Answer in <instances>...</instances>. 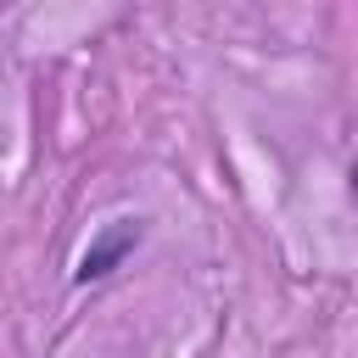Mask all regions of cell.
Here are the masks:
<instances>
[{
    "mask_svg": "<svg viewBox=\"0 0 358 358\" xmlns=\"http://www.w3.org/2000/svg\"><path fill=\"white\" fill-rule=\"evenodd\" d=\"M140 246V224L134 218H123V224H112V229H101L90 246H84V257H78V268H73V280L78 285H90V280H106L129 252Z\"/></svg>",
    "mask_w": 358,
    "mask_h": 358,
    "instance_id": "6da1fadb",
    "label": "cell"
}]
</instances>
